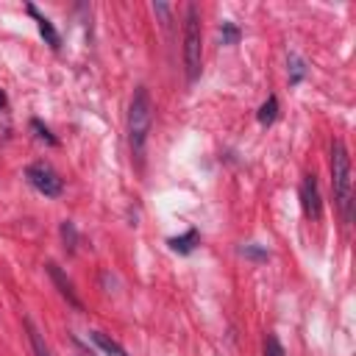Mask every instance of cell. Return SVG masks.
Wrapping results in <instances>:
<instances>
[{
  "instance_id": "6da1fadb",
  "label": "cell",
  "mask_w": 356,
  "mask_h": 356,
  "mask_svg": "<svg viewBox=\"0 0 356 356\" xmlns=\"http://www.w3.org/2000/svg\"><path fill=\"white\" fill-rule=\"evenodd\" d=\"M150 125H153V100L145 86H136L134 97H131V108H128V142H131V153L136 159H142V153H145Z\"/></svg>"
},
{
  "instance_id": "7a4b0ae2",
  "label": "cell",
  "mask_w": 356,
  "mask_h": 356,
  "mask_svg": "<svg viewBox=\"0 0 356 356\" xmlns=\"http://www.w3.org/2000/svg\"><path fill=\"white\" fill-rule=\"evenodd\" d=\"M331 186L334 197L342 209V217L350 220V200H353V181H350V156L342 139L331 142Z\"/></svg>"
},
{
  "instance_id": "3957f363",
  "label": "cell",
  "mask_w": 356,
  "mask_h": 356,
  "mask_svg": "<svg viewBox=\"0 0 356 356\" xmlns=\"http://www.w3.org/2000/svg\"><path fill=\"white\" fill-rule=\"evenodd\" d=\"M200 56H203L200 14H197V6H186V22H184V67H186V81L189 83L200 75Z\"/></svg>"
},
{
  "instance_id": "277c9868",
  "label": "cell",
  "mask_w": 356,
  "mask_h": 356,
  "mask_svg": "<svg viewBox=\"0 0 356 356\" xmlns=\"http://www.w3.org/2000/svg\"><path fill=\"white\" fill-rule=\"evenodd\" d=\"M25 178L31 181V186L33 189H39L44 197H58L61 195V178L56 175V170L50 167V164H44V161H36V164H28V170H25Z\"/></svg>"
},
{
  "instance_id": "5b68a950",
  "label": "cell",
  "mask_w": 356,
  "mask_h": 356,
  "mask_svg": "<svg viewBox=\"0 0 356 356\" xmlns=\"http://www.w3.org/2000/svg\"><path fill=\"white\" fill-rule=\"evenodd\" d=\"M300 203H303V211L306 217H320L323 214V200H320V186H317V178L314 175H303L300 181Z\"/></svg>"
},
{
  "instance_id": "8992f818",
  "label": "cell",
  "mask_w": 356,
  "mask_h": 356,
  "mask_svg": "<svg viewBox=\"0 0 356 356\" xmlns=\"http://www.w3.org/2000/svg\"><path fill=\"white\" fill-rule=\"evenodd\" d=\"M47 273H50L53 284L58 286V292L67 298V303H70V306H75V309L81 312V309H83V303H81V298L75 295V286H72V281H70V278H67V275L58 270V264H56V261H47Z\"/></svg>"
},
{
  "instance_id": "52a82bcc",
  "label": "cell",
  "mask_w": 356,
  "mask_h": 356,
  "mask_svg": "<svg viewBox=\"0 0 356 356\" xmlns=\"http://www.w3.org/2000/svg\"><path fill=\"white\" fill-rule=\"evenodd\" d=\"M28 14H31V17L36 19V25H39V33H42V36L47 39V44L58 50V47H61V39H58V33H56L53 22H50V19L44 17V14H39V11H36V6H28Z\"/></svg>"
},
{
  "instance_id": "ba28073f",
  "label": "cell",
  "mask_w": 356,
  "mask_h": 356,
  "mask_svg": "<svg viewBox=\"0 0 356 356\" xmlns=\"http://www.w3.org/2000/svg\"><path fill=\"white\" fill-rule=\"evenodd\" d=\"M89 339L103 350V356H128V350L117 339H111L108 334H103V331H89Z\"/></svg>"
},
{
  "instance_id": "9c48e42d",
  "label": "cell",
  "mask_w": 356,
  "mask_h": 356,
  "mask_svg": "<svg viewBox=\"0 0 356 356\" xmlns=\"http://www.w3.org/2000/svg\"><path fill=\"white\" fill-rule=\"evenodd\" d=\"M195 245H197V231H195V228L186 231V234H181V236H172V239H170V248H172L175 253H192Z\"/></svg>"
},
{
  "instance_id": "30bf717a",
  "label": "cell",
  "mask_w": 356,
  "mask_h": 356,
  "mask_svg": "<svg viewBox=\"0 0 356 356\" xmlns=\"http://www.w3.org/2000/svg\"><path fill=\"white\" fill-rule=\"evenodd\" d=\"M256 117H259V122H261V125H270V122L278 117V97H275V95H270V97L259 106V114H256Z\"/></svg>"
},
{
  "instance_id": "8fae6325",
  "label": "cell",
  "mask_w": 356,
  "mask_h": 356,
  "mask_svg": "<svg viewBox=\"0 0 356 356\" xmlns=\"http://www.w3.org/2000/svg\"><path fill=\"white\" fill-rule=\"evenodd\" d=\"M25 325H28V337H31V348H33V353H36V356H50V350H47V345H44L42 334L33 328V323H31V320H25Z\"/></svg>"
},
{
  "instance_id": "7c38bea8",
  "label": "cell",
  "mask_w": 356,
  "mask_h": 356,
  "mask_svg": "<svg viewBox=\"0 0 356 356\" xmlns=\"http://www.w3.org/2000/svg\"><path fill=\"white\" fill-rule=\"evenodd\" d=\"M289 83H300L303 81V75H306V67H303V61L298 58V56H289Z\"/></svg>"
},
{
  "instance_id": "4fadbf2b",
  "label": "cell",
  "mask_w": 356,
  "mask_h": 356,
  "mask_svg": "<svg viewBox=\"0 0 356 356\" xmlns=\"http://www.w3.org/2000/svg\"><path fill=\"white\" fill-rule=\"evenodd\" d=\"M220 39H222V44H234V42L239 39V28H236L234 22H222V28H220Z\"/></svg>"
},
{
  "instance_id": "5bb4252c",
  "label": "cell",
  "mask_w": 356,
  "mask_h": 356,
  "mask_svg": "<svg viewBox=\"0 0 356 356\" xmlns=\"http://www.w3.org/2000/svg\"><path fill=\"white\" fill-rule=\"evenodd\" d=\"M264 356H286V353H284V345L278 342V337L270 334V337L264 339Z\"/></svg>"
},
{
  "instance_id": "9a60e30c",
  "label": "cell",
  "mask_w": 356,
  "mask_h": 356,
  "mask_svg": "<svg viewBox=\"0 0 356 356\" xmlns=\"http://www.w3.org/2000/svg\"><path fill=\"white\" fill-rule=\"evenodd\" d=\"M239 253H242V256H248V259H256V261H264V259H267V250H264V248H259V245H242V248H239Z\"/></svg>"
},
{
  "instance_id": "2e32d148",
  "label": "cell",
  "mask_w": 356,
  "mask_h": 356,
  "mask_svg": "<svg viewBox=\"0 0 356 356\" xmlns=\"http://www.w3.org/2000/svg\"><path fill=\"white\" fill-rule=\"evenodd\" d=\"M31 128L36 131V136H39V139H44L47 145H56V136H53V134L47 131V125H42L39 120H31Z\"/></svg>"
},
{
  "instance_id": "e0dca14e",
  "label": "cell",
  "mask_w": 356,
  "mask_h": 356,
  "mask_svg": "<svg viewBox=\"0 0 356 356\" xmlns=\"http://www.w3.org/2000/svg\"><path fill=\"white\" fill-rule=\"evenodd\" d=\"M61 236H64V242H70V250H75L78 236H75V228H72V222H70V220H64V222H61Z\"/></svg>"
},
{
  "instance_id": "ac0fdd59",
  "label": "cell",
  "mask_w": 356,
  "mask_h": 356,
  "mask_svg": "<svg viewBox=\"0 0 356 356\" xmlns=\"http://www.w3.org/2000/svg\"><path fill=\"white\" fill-rule=\"evenodd\" d=\"M0 108H6V95L0 92Z\"/></svg>"
}]
</instances>
